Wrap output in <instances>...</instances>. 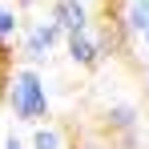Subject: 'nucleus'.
Listing matches in <instances>:
<instances>
[{
  "label": "nucleus",
  "mask_w": 149,
  "mask_h": 149,
  "mask_svg": "<svg viewBox=\"0 0 149 149\" xmlns=\"http://www.w3.org/2000/svg\"><path fill=\"white\" fill-rule=\"evenodd\" d=\"M4 97H8L12 117L24 125H40L49 117V89H45V77L36 69H16L4 81Z\"/></svg>",
  "instance_id": "f257e3e1"
},
{
  "label": "nucleus",
  "mask_w": 149,
  "mask_h": 149,
  "mask_svg": "<svg viewBox=\"0 0 149 149\" xmlns=\"http://www.w3.org/2000/svg\"><path fill=\"white\" fill-rule=\"evenodd\" d=\"M65 36H69V32H65V28L56 24V20H36V24L28 28L24 32V45H20V56H24L28 65H40V61H49V52L56 49V45H61V40H65Z\"/></svg>",
  "instance_id": "f03ea898"
},
{
  "label": "nucleus",
  "mask_w": 149,
  "mask_h": 149,
  "mask_svg": "<svg viewBox=\"0 0 149 149\" xmlns=\"http://www.w3.org/2000/svg\"><path fill=\"white\" fill-rule=\"evenodd\" d=\"M65 32H77V28H89V0H52V12H49Z\"/></svg>",
  "instance_id": "7ed1b4c3"
},
{
  "label": "nucleus",
  "mask_w": 149,
  "mask_h": 149,
  "mask_svg": "<svg viewBox=\"0 0 149 149\" xmlns=\"http://www.w3.org/2000/svg\"><path fill=\"white\" fill-rule=\"evenodd\" d=\"M117 24H121V32H129V36H141L149 28V0H125Z\"/></svg>",
  "instance_id": "20e7f679"
},
{
  "label": "nucleus",
  "mask_w": 149,
  "mask_h": 149,
  "mask_svg": "<svg viewBox=\"0 0 149 149\" xmlns=\"http://www.w3.org/2000/svg\"><path fill=\"white\" fill-rule=\"evenodd\" d=\"M20 36V4L16 0H0V40L12 45Z\"/></svg>",
  "instance_id": "39448f33"
},
{
  "label": "nucleus",
  "mask_w": 149,
  "mask_h": 149,
  "mask_svg": "<svg viewBox=\"0 0 149 149\" xmlns=\"http://www.w3.org/2000/svg\"><path fill=\"white\" fill-rule=\"evenodd\" d=\"M28 149H65V133H61L56 125L40 121V125H32V141H28Z\"/></svg>",
  "instance_id": "423d86ee"
},
{
  "label": "nucleus",
  "mask_w": 149,
  "mask_h": 149,
  "mask_svg": "<svg viewBox=\"0 0 149 149\" xmlns=\"http://www.w3.org/2000/svg\"><path fill=\"white\" fill-rule=\"evenodd\" d=\"M105 121H109V129H125V133H129V129L137 125V109H133L129 101L109 105V109H105Z\"/></svg>",
  "instance_id": "0eeeda50"
},
{
  "label": "nucleus",
  "mask_w": 149,
  "mask_h": 149,
  "mask_svg": "<svg viewBox=\"0 0 149 149\" xmlns=\"http://www.w3.org/2000/svg\"><path fill=\"white\" fill-rule=\"evenodd\" d=\"M4 149H24V141H20V137H8V141H4Z\"/></svg>",
  "instance_id": "6e6552de"
},
{
  "label": "nucleus",
  "mask_w": 149,
  "mask_h": 149,
  "mask_svg": "<svg viewBox=\"0 0 149 149\" xmlns=\"http://www.w3.org/2000/svg\"><path fill=\"white\" fill-rule=\"evenodd\" d=\"M4 49H8V45L0 40V81H8V77H4Z\"/></svg>",
  "instance_id": "1a4fd4ad"
},
{
  "label": "nucleus",
  "mask_w": 149,
  "mask_h": 149,
  "mask_svg": "<svg viewBox=\"0 0 149 149\" xmlns=\"http://www.w3.org/2000/svg\"><path fill=\"white\" fill-rule=\"evenodd\" d=\"M137 40H141V49H145V56H149V28L141 32V36H137Z\"/></svg>",
  "instance_id": "9d476101"
},
{
  "label": "nucleus",
  "mask_w": 149,
  "mask_h": 149,
  "mask_svg": "<svg viewBox=\"0 0 149 149\" xmlns=\"http://www.w3.org/2000/svg\"><path fill=\"white\" fill-rule=\"evenodd\" d=\"M16 4H20V8H32V4H36V0H16Z\"/></svg>",
  "instance_id": "9b49d317"
},
{
  "label": "nucleus",
  "mask_w": 149,
  "mask_h": 149,
  "mask_svg": "<svg viewBox=\"0 0 149 149\" xmlns=\"http://www.w3.org/2000/svg\"><path fill=\"white\" fill-rule=\"evenodd\" d=\"M145 93H149V69H145Z\"/></svg>",
  "instance_id": "f8f14e48"
}]
</instances>
